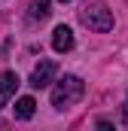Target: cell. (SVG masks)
<instances>
[{
    "label": "cell",
    "mask_w": 128,
    "mask_h": 131,
    "mask_svg": "<svg viewBox=\"0 0 128 131\" xmlns=\"http://www.w3.org/2000/svg\"><path fill=\"white\" fill-rule=\"evenodd\" d=\"M61 3H70V0H61Z\"/></svg>",
    "instance_id": "obj_10"
},
{
    "label": "cell",
    "mask_w": 128,
    "mask_h": 131,
    "mask_svg": "<svg viewBox=\"0 0 128 131\" xmlns=\"http://www.w3.org/2000/svg\"><path fill=\"white\" fill-rule=\"evenodd\" d=\"M34 110H37V101H34V98H18V101H15V119L28 122V119L34 116Z\"/></svg>",
    "instance_id": "obj_6"
},
{
    "label": "cell",
    "mask_w": 128,
    "mask_h": 131,
    "mask_svg": "<svg viewBox=\"0 0 128 131\" xmlns=\"http://www.w3.org/2000/svg\"><path fill=\"white\" fill-rule=\"evenodd\" d=\"M79 21L86 25V28H92V31L104 34L113 28V12L107 9V3H101V0H89L82 9H79Z\"/></svg>",
    "instance_id": "obj_2"
},
{
    "label": "cell",
    "mask_w": 128,
    "mask_h": 131,
    "mask_svg": "<svg viewBox=\"0 0 128 131\" xmlns=\"http://www.w3.org/2000/svg\"><path fill=\"white\" fill-rule=\"evenodd\" d=\"M49 0H31V18L37 21H43V18H49Z\"/></svg>",
    "instance_id": "obj_7"
},
{
    "label": "cell",
    "mask_w": 128,
    "mask_h": 131,
    "mask_svg": "<svg viewBox=\"0 0 128 131\" xmlns=\"http://www.w3.org/2000/svg\"><path fill=\"white\" fill-rule=\"evenodd\" d=\"M122 122H125V128H128V101L122 104Z\"/></svg>",
    "instance_id": "obj_9"
},
{
    "label": "cell",
    "mask_w": 128,
    "mask_h": 131,
    "mask_svg": "<svg viewBox=\"0 0 128 131\" xmlns=\"http://www.w3.org/2000/svg\"><path fill=\"white\" fill-rule=\"evenodd\" d=\"M55 73H58V64H55V61H49V58L40 61V64L34 67V73H31V85L34 89H46V85L55 79Z\"/></svg>",
    "instance_id": "obj_3"
},
{
    "label": "cell",
    "mask_w": 128,
    "mask_h": 131,
    "mask_svg": "<svg viewBox=\"0 0 128 131\" xmlns=\"http://www.w3.org/2000/svg\"><path fill=\"white\" fill-rule=\"evenodd\" d=\"M15 89H18V76L12 70H3L0 73V110L15 98Z\"/></svg>",
    "instance_id": "obj_4"
},
{
    "label": "cell",
    "mask_w": 128,
    "mask_h": 131,
    "mask_svg": "<svg viewBox=\"0 0 128 131\" xmlns=\"http://www.w3.org/2000/svg\"><path fill=\"white\" fill-rule=\"evenodd\" d=\"M98 131H116V128H113L110 122H98Z\"/></svg>",
    "instance_id": "obj_8"
},
{
    "label": "cell",
    "mask_w": 128,
    "mask_h": 131,
    "mask_svg": "<svg viewBox=\"0 0 128 131\" xmlns=\"http://www.w3.org/2000/svg\"><path fill=\"white\" fill-rule=\"evenodd\" d=\"M82 92H86V82L79 76L67 73L64 79H58V85L52 89V107L55 110H64V107H70V104H76V101L82 98Z\"/></svg>",
    "instance_id": "obj_1"
},
{
    "label": "cell",
    "mask_w": 128,
    "mask_h": 131,
    "mask_svg": "<svg viewBox=\"0 0 128 131\" xmlns=\"http://www.w3.org/2000/svg\"><path fill=\"white\" fill-rule=\"evenodd\" d=\"M52 49L55 52H70L73 49V31L67 25H58L55 34H52Z\"/></svg>",
    "instance_id": "obj_5"
}]
</instances>
